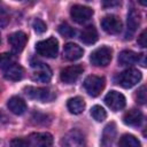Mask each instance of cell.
Returning <instances> with one entry per match:
<instances>
[{"instance_id":"7a4b0ae2","label":"cell","mask_w":147,"mask_h":147,"mask_svg":"<svg viewBox=\"0 0 147 147\" xmlns=\"http://www.w3.org/2000/svg\"><path fill=\"white\" fill-rule=\"evenodd\" d=\"M36 51L41 56L49 57V59L56 57L57 52H59V41L54 37H51L46 40H41V41L37 42Z\"/></svg>"},{"instance_id":"7402d4cb","label":"cell","mask_w":147,"mask_h":147,"mask_svg":"<svg viewBox=\"0 0 147 147\" xmlns=\"http://www.w3.org/2000/svg\"><path fill=\"white\" fill-rule=\"evenodd\" d=\"M67 107L69 109V111L74 115H78L82 114L85 109V101L83 98L80 96H75L68 100L67 102Z\"/></svg>"},{"instance_id":"f546056e","label":"cell","mask_w":147,"mask_h":147,"mask_svg":"<svg viewBox=\"0 0 147 147\" xmlns=\"http://www.w3.org/2000/svg\"><path fill=\"white\" fill-rule=\"evenodd\" d=\"M119 2H117V1H115V2H113V1H105V2H102V5L105 6V7H111V6H116V5H118Z\"/></svg>"},{"instance_id":"52a82bcc","label":"cell","mask_w":147,"mask_h":147,"mask_svg":"<svg viewBox=\"0 0 147 147\" xmlns=\"http://www.w3.org/2000/svg\"><path fill=\"white\" fill-rule=\"evenodd\" d=\"M70 15L72 17V20L76 23L83 24L85 22H87L92 15H93V9L87 7V6H83V5H75L71 7L70 10Z\"/></svg>"},{"instance_id":"ac0fdd59","label":"cell","mask_w":147,"mask_h":147,"mask_svg":"<svg viewBox=\"0 0 147 147\" xmlns=\"http://www.w3.org/2000/svg\"><path fill=\"white\" fill-rule=\"evenodd\" d=\"M116 138V125L115 123H109L106 125V127L103 129L102 132V137H101V144L103 147H110L114 142Z\"/></svg>"},{"instance_id":"e0dca14e","label":"cell","mask_w":147,"mask_h":147,"mask_svg":"<svg viewBox=\"0 0 147 147\" xmlns=\"http://www.w3.org/2000/svg\"><path fill=\"white\" fill-rule=\"evenodd\" d=\"M142 121H144V115L138 109H130L123 116L124 124H126L129 126H139V125H141Z\"/></svg>"},{"instance_id":"5b68a950","label":"cell","mask_w":147,"mask_h":147,"mask_svg":"<svg viewBox=\"0 0 147 147\" xmlns=\"http://www.w3.org/2000/svg\"><path fill=\"white\" fill-rule=\"evenodd\" d=\"M25 94L33 100H38L40 102H49L55 98V94L46 87H33L28 86L25 87Z\"/></svg>"},{"instance_id":"ba28073f","label":"cell","mask_w":147,"mask_h":147,"mask_svg":"<svg viewBox=\"0 0 147 147\" xmlns=\"http://www.w3.org/2000/svg\"><path fill=\"white\" fill-rule=\"evenodd\" d=\"M105 102L111 110L118 111V110H121L125 107L126 100H125V96L122 93H119L117 91H110L105 96Z\"/></svg>"},{"instance_id":"7c38bea8","label":"cell","mask_w":147,"mask_h":147,"mask_svg":"<svg viewBox=\"0 0 147 147\" xmlns=\"http://www.w3.org/2000/svg\"><path fill=\"white\" fill-rule=\"evenodd\" d=\"M34 71L32 75V79L36 82H41V83H47L51 80L52 78V70L49 69L48 65H46L45 63H36L32 65Z\"/></svg>"},{"instance_id":"ffe728a7","label":"cell","mask_w":147,"mask_h":147,"mask_svg":"<svg viewBox=\"0 0 147 147\" xmlns=\"http://www.w3.org/2000/svg\"><path fill=\"white\" fill-rule=\"evenodd\" d=\"M141 54H137L136 52L133 51H129V49H125V51H122L118 55V62L121 65H131V64H134L139 61Z\"/></svg>"},{"instance_id":"9c48e42d","label":"cell","mask_w":147,"mask_h":147,"mask_svg":"<svg viewBox=\"0 0 147 147\" xmlns=\"http://www.w3.org/2000/svg\"><path fill=\"white\" fill-rule=\"evenodd\" d=\"M101 28L109 34H117L122 31V22L116 15H107L101 21Z\"/></svg>"},{"instance_id":"30bf717a","label":"cell","mask_w":147,"mask_h":147,"mask_svg":"<svg viewBox=\"0 0 147 147\" xmlns=\"http://www.w3.org/2000/svg\"><path fill=\"white\" fill-rule=\"evenodd\" d=\"M84 71V68L80 65V64H75V65H70V67H67L64 68L62 71H61V80L65 84H74L78 78L79 76L83 74Z\"/></svg>"},{"instance_id":"83f0119b","label":"cell","mask_w":147,"mask_h":147,"mask_svg":"<svg viewBox=\"0 0 147 147\" xmlns=\"http://www.w3.org/2000/svg\"><path fill=\"white\" fill-rule=\"evenodd\" d=\"M137 101L141 105H145L146 102V87L145 86H141L139 90H138V93H137Z\"/></svg>"},{"instance_id":"9a60e30c","label":"cell","mask_w":147,"mask_h":147,"mask_svg":"<svg viewBox=\"0 0 147 147\" xmlns=\"http://www.w3.org/2000/svg\"><path fill=\"white\" fill-rule=\"evenodd\" d=\"M3 76L8 80H21L24 76V69L20 64L11 62L10 64L3 68Z\"/></svg>"},{"instance_id":"6da1fadb","label":"cell","mask_w":147,"mask_h":147,"mask_svg":"<svg viewBox=\"0 0 147 147\" xmlns=\"http://www.w3.org/2000/svg\"><path fill=\"white\" fill-rule=\"evenodd\" d=\"M141 80V72L138 69L129 68L116 77V83L124 88H131Z\"/></svg>"},{"instance_id":"5bb4252c","label":"cell","mask_w":147,"mask_h":147,"mask_svg":"<svg viewBox=\"0 0 147 147\" xmlns=\"http://www.w3.org/2000/svg\"><path fill=\"white\" fill-rule=\"evenodd\" d=\"M140 13L137 9H131L127 14V30H126V39H130L134 32L137 31V29L140 25Z\"/></svg>"},{"instance_id":"2e32d148","label":"cell","mask_w":147,"mask_h":147,"mask_svg":"<svg viewBox=\"0 0 147 147\" xmlns=\"http://www.w3.org/2000/svg\"><path fill=\"white\" fill-rule=\"evenodd\" d=\"M84 54V51L80 46H78L77 44L74 42H68L64 45L63 48V55L67 60L69 61H76L79 60Z\"/></svg>"},{"instance_id":"277c9868","label":"cell","mask_w":147,"mask_h":147,"mask_svg":"<svg viewBox=\"0 0 147 147\" xmlns=\"http://www.w3.org/2000/svg\"><path fill=\"white\" fill-rule=\"evenodd\" d=\"M61 147H85L86 141L82 131L74 129L63 136L61 139Z\"/></svg>"},{"instance_id":"3957f363","label":"cell","mask_w":147,"mask_h":147,"mask_svg":"<svg viewBox=\"0 0 147 147\" xmlns=\"http://www.w3.org/2000/svg\"><path fill=\"white\" fill-rule=\"evenodd\" d=\"M113 51L107 46H101L94 49L90 55V61L93 65L96 67H106L111 61Z\"/></svg>"},{"instance_id":"d6986e66","label":"cell","mask_w":147,"mask_h":147,"mask_svg":"<svg viewBox=\"0 0 147 147\" xmlns=\"http://www.w3.org/2000/svg\"><path fill=\"white\" fill-rule=\"evenodd\" d=\"M7 106L9 110L15 115H23L26 110V103L20 96H11L7 102Z\"/></svg>"},{"instance_id":"44dd1931","label":"cell","mask_w":147,"mask_h":147,"mask_svg":"<svg viewBox=\"0 0 147 147\" xmlns=\"http://www.w3.org/2000/svg\"><path fill=\"white\" fill-rule=\"evenodd\" d=\"M80 40L86 45H92L98 40V31L93 25L86 26L80 32Z\"/></svg>"},{"instance_id":"603a6c76","label":"cell","mask_w":147,"mask_h":147,"mask_svg":"<svg viewBox=\"0 0 147 147\" xmlns=\"http://www.w3.org/2000/svg\"><path fill=\"white\" fill-rule=\"evenodd\" d=\"M119 147H141L140 141L132 134H124L121 137L119 142H118Z\"/></svg>"},{"instance_id":"4fadbf2b","label":"cell","mask_w":147,"mask_h":147,"mask_svg":"<svg viewBox=\"0 0 147 147\" xmlns=\"http://www.w3.org/2000/svg\"><path fill=\"white\" fill-rule=\"evenodd\" d=\"M8 41L11 46V49L14 53H20L24 49L25 45H26V41H28V36L22 32V31H17V32H14L11 33L9 37H8Z\"/></svg>"},{"instance_id":"4316f807","label":"cell","mask_w":147,"mask_h":147,"mask_svg":"<svg viewBox=\"0 0 147 147\" xmlns=\"http://www.w3.org/2000/svg\"><path fill=\"white\" fill-rule=\"evenodd\" d=\"M10 147H30V144H29V141H26L24 139L16 138L10 141Z\"/></svg>"},{"instance_id":"f1b7e54d","label":"cell","mask_w":147,"mask_h":147,"mask_svg":"<svg viewBox=\"0 0 147 147\" xmlns=\"http://www.w3.org/2000/svg\"><path fill=\"white\" fill-rule=\"evenodd\" d=\"M146 30H144L141 33H140V36L138 37V44L141 46V47H146L147 46V41H146Z\"/></svg>"},{"instance_id":"d4e9b609","label":"cell","mask_w":147,"mask_h":147,"mask_svg":"<svg viewBox=\"0 0 147 147\" xmlns=\"http://www.w3.org/2000/svg\"><path fill=\"white\" fill-rule=\"evenodd\" d=\"M57 30H59V33H60L61 36L65 37V38H71V37L75 36V30H74L69 24H67V23L60 24Z\"/></svg>"},{"instance_id":"cb8c5ba5","label":"cell","mask_w":147,"mask_h":147,"mask_svg":"<svg viewBox=\"0 0 147 147\" xmlns=\"http://www.w3.org/2000/svg\"><path fill=\"white\" fill-rule=\"evenodd\" d=\"M91 115H92V117H93L96 122H102V121H105L106 117H107L106 110H105L101 106H98V105L92 107V109H91Z\"/></svg>"},{"instance_id":"8fae6325","label":"cell","mask_w":147,"mask_h":147,"mask_svg":"<svg viewBox=\"0 0 147 147\" xmlns=\"http://www.w3.org/2000/svg\"><path fill=\"white\" fill-rule=\"evenodd\" d=\"M29 144L32 147H51L53 144V136L48 132L32 133L29 137Z\"/></svg>"},{"instance_id":"484cf974","label":"cell","mask_w":147,"mask_h":147,"mask_svg":"<svg viewBox=\"0 0 147 147\" xmlns=\"http://www.w3.org/2000/svg\"><path fill=\"white\" fill-rule=\"evenodd\" d=\"M32 26H33V29H34V31L37 32V33H44V32H46V30H47V25H46V23L42 21V20H40V18H36L34 21H33V23H32Z\"/></svg>"},{"instance_id":"8992f818","label":"cell","mask_w":147,"mask_h":147,"mask_svg":"<svg viewBox=\"0 0 147 147\" xmlns=\"http://www.w3.org/2000/svg\"><path fill=\"white\" fill-rule=\"evenodd\" d=\"M84 87L91 96H98L105 88V78L100 76H88L84 80Z\"/></svg>"}]
</instances>
